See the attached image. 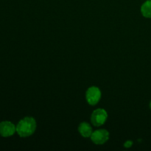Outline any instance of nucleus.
<instances>
[{
    "label": "nucleus",
    "mask_w": 151,
    "mask_h": 151,
    "mask_svg": "<svg viewBox=\"0 0 151 151\" xmlns=\"http://www.w3.org/2000/svg\"><path fill=\"white\" fill-rule=\"evenodd\" d=\"M37 123L35 118L25 116L19 121L16 125V133L22 138L32 136L36 131Z\"/></svg>",
    "instance_id": "obj_1"
},
{
    "label": "nucleus",
    "mask_w": 151,
    "mask_h": 151,
    "mask_svg": "<svg viewBox=\"0 0 151 151\" xmlns=\"http://www.w3.org/2000/svg\"><path fill=\"white\" fill-rule=\"evenodd\" d=\"M108 112L106 109L99 108L95 109L94 111L91 113V123L94 127H101L104 125L108 119Z\"/></svg>",
    "instance_id": "obj_2"
},
{
    "label": "nucleus",
    "mask_w": 151,
    "mask_h": 151,
    "mask_svg": "<svg viewBox=\"0 0 151 151\" xmlns=\"http://www.w3.org/2000/svg\"><path fill=\"white\" fill-rule=\"evenodd\" d=\"M102 92L100 88L95 86H90L86 91V100L88 105L94 106L100 101Z\"/></svg>",
    "instance_id": "obj_3"
},
{
    "label": "nucleus",
    "mask_w": 151,
    "mask_h": 151,
    "mask_svg": "<svg viewBox=\"0 0 151 151\" xmlns=\"http://www.w3.org/2000/svg\"><path fill=\"white\" fill-rule=\"evenodd\" d=\"M109 138H110L109 132L107 130L103 129V128L94 131L90 137L91 141L97 145H102L105 144L109 141Z\"/></svg>",
    "instance_id": "obj_4"
},
{
    "label": "nucleus",
    "mask_w": 151,
    "mask_h": 151,
    "mask_svg": "<svg viewBox=\"0 0 151 151\" xmlns=\"http://www.w3.org/2000/svg\"><path fill=\"white\" fill-rule=\"evenodd\" d=\"M16 133V125L10 121H2L0 122V136L10 137Z\"/></svg>",
    "instance_id": "obj_5"
},
{
    "label": "nucleus",
    "mask_w": 151,
    "mask_h": 151,
    "mask_svg": "<svg viewBox=\"0 0 151 151\" xmlns=\"http://www.w3.org/2000/svg\"><path fill=\"white\" fill-rule=\"evenodd\" d=\"M78 130L80 135L83 137V138H88V137L90 138L93 132L92 127L87 122H81L78 125Z\"/></svg>",
    "instance_id": "obj_6"
},
{
    "label": "nucleus",
    "mask_w": 151,
    "mask_h": 151,
    "mask_svg": "<svg viewBox=\"0 0 151 151\" xmlns=\"http://www.w3.org/2000/svg\"><path fill=\"white\" fill-rule=\"evenodd\" d=\"M140 11L145 18L151 19V0H147L142 4Z\"/></svg>",
    "instance_id": "obj_7"
},
{
    "label": "nucleus",
    "mask_w": 151,
    "mask_h": 151,
    "mask_svg": "<svg viewBox=\"0 0 151 151\" xmlns=\"http://www.w3.org/2000/svg\"><path fill=\"white\" fill-rule=\"evenodd\" d=\"M133 144H134L133 141H131V140H127V141H125V142H124L123 146L125 148H130V147H132Z\"/></svg>",
    "instance_id": "obj_8"
},
{
    "label": "nucleus",
    "mask_w": 151,
    "mask_h": 151,
    "mask_svg": "<svg viewBox=\"0 0 151 151\" xmlns=\"http://www.w3.org/2000/svg\"><path fill=\"white\" fill-rule=\"evenodd\" d=\"M149 107H150V109L151 110V101L150 102V104H149Z\"/></svg>",
    "instance_id": "obj_9"
}]
</instances>
